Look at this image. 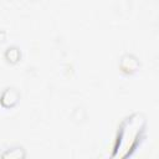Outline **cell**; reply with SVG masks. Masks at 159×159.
I'll return each mask as SVG.
<instances>
[{
	"label": "cell",
	"mask_w": 159,
	"mask_h": 159,
	"mask_svg": "<svg viewBox=\"0 0 159 159\" xmlns=\"http://www.w3.org/2000/svg\"><path fill=\"white\" fill-rule=\"evenodd\" d=\"M145 119L134 113L122 120L116 138L113 149V159H127L140 144L144 134Z\"/></svg>",
	"instance_id": "6da1fadb"
}]
</instances>
